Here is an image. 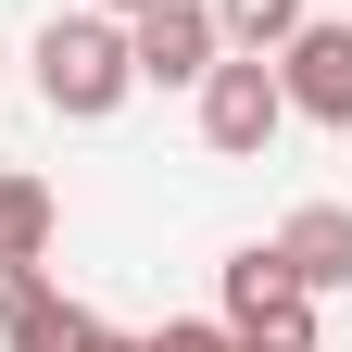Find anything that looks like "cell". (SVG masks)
I'll return each mask as SVG.
<instances>
[{"mask_svg": "<svg viewBox=\"0 0 352 352\" xmlns=\"http://www.w3.org/2000/svg\"><path fill=\"white\" fill-rule=\"evenodd\" d=\"M25 63H38V101H51L63 126H113L126 101H139V63H126V25L113 13H51Z\"/></svg>", "mask_w": 352, "mask_h": 352, "instance_id": "1", "label": "cell"}, {"mask_svg": "<svg viewBox=\"0 0 352 352\" xmlns=\"http://www.w3.org/2000/svg\"><path fill=\"white\" fill-rule=\"evenodd\" d=\"M189 101H201V151H214V164H264L277 126H289V88H277L264 51H214V76L189 88Z\"/></svg>", "mask_w": 352, "mask_h": 352, "instance_id": "2", "label": "cell"}, {"mask_svg": "<svg viewBox=\"0 0 352 352\" xmlns=\"http://www.w3.org/2000/svg\"><path fill=\"white\" fill-rule=\"evenodd\" d=\"M264 63H277V88H289V113H302V126H352V25L302 13Z\"/></svg>", "mask_w": 352, "mask_h": 352, "instance_id": "3", "label": "cell"}, {"mask_svg": "<svg viewBox=\"0 0 352 352\" xmlns=\"http://www.w3.org/2000/svg\"><path fill=\"white\" fill-rule=\"evenodd\" d=\"M214 0H151V13H126V63H139V88H201L214 76Z\"/></svg>", "mask_w": 352, "mask_h": 352, "instance_id": "4", "label": "cell"}, {"mask_svg": "<svg viewBox=\"0 0 352 352\" xmlns=\"http://www.w3.org/2000/svg\"><path fill=\"white\" fill-rule=\"evenodd\" d=\"M277 264H289L315 302H340V289H352V201H302L289 227H277Z\"/></svg>", "mask_w": 352, "mask_h": 352, "instance_id": "5", "label": "cell"}, {"mask_svg": "<svg viewBox=\"0 0 352 352\" xmlns=\"http://www.w3.org/2000/svg\"><path fill=\"white\" fill-rule=\"evenodd\" d=\"M63 239V201H51V176H13L0 164V277H38Z\"/></svg>", "mask_w": 352, "mask_h": 352, "instance_id": "6", "label": "cell"}, {"mask_svg": "<svg viewBox=\"0 0 352 352\" xmlns=\"http://www.w3.org/2000/svg\"><path fill=\"white\" fill-rule=\"evenodd\" d=\"M76 315H88V302L51 289V264H38V277H0V352H63Z\"/></svg>", "mask_w": 352, "mask_h": 352, "instance_id": "7", "label": "cell"}, {"mask_svg": "<svg viewBox=\"0 0 352 352\" xmlns=\"http://www.w3.org/2000/svg\"><path fill=\"white\" fill-rule=\"evenodd\" d=\"M277 289H302L289 264H277V239H239V252H227V327H252Z\"/></svg>", "mask_w": 352, "mask_h": 352, "instance_id": "8", "label": "cell"}, {"mask_svg": "<svg viewBox=\"0 0 352 352\" xmlns=\"http://www.w3.org/2000/svg\"><path fill=\"white\" fill-rule=\"evenodd\" d=\"M302 13H315V0H214V38H227V51H277Z\"/></svg>", "mask_w": 352, "mask_h": 352, "instance_id": "9", "label": "cell"}, {"mask_svg": "<svg viewBox=\"0 0 352 352\" xmlns=\"http://www.w3.org/2000/svg\"><path fill=\"white\" fill-rule=\"evenodd\" d=\"M139 352H227V315H164Z\"/></svg>", "mask_w": 352, "mask_h": 352, "instance_id": "10", "label": "cell"}, {"mask_svg": "<svg viewBox=\"0 0 352 352\" xmlns=\"http://www.w3.org/2000/svg\"><path fill=\"white\" fill-rule=\"evenodd\" d=\"M63 352H139V340H126V327H101V315H76V340Z\"/></svg>", "mask_w": 352, "mask_h": 352, "instance_id": "11", "label": "cell"}, {"mask_svg": "<svg viewBox=\"0 0 352 352\" xmlns=\"http://www.w3.org/2000/svg\"><path fill=\"white\" fill-rule=\"evenodd\" d=\"M88 13H113V25H126V13H151V0H88Z\"/></svg>", "mask_w": 352, "mask_h": 352, "instance_id": "12", "label": "cell"}, {"mask_svg": "<svg viewBox=\"0 0 352 352\" xmlns=\"http://www.w3.org/2000/svg\"><path fill=\"white\" fill-rule=\"evenodd\" d=\"M227 352H264V340H239V327H227Z\"/></svg>", "mask_w": 352, "mask_h": 352, "instance_id": "13", "label": "cell"}]
</instances>
